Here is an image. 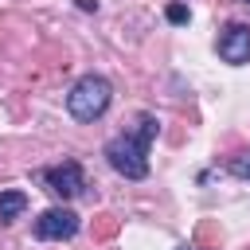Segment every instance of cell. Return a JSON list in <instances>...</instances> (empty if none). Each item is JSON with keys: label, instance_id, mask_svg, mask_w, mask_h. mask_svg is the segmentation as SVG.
Instances as JSON below:
<instances>
[{"label": "cell", "instance_id": "obj_1", "mask_svg": "<svg viewBox=\"0 0 250 250\" xmlns=\"http://www.w3.org/2000/svg\"><path fill=\"white\" fill-rule=\"evenodd\" d=\"M156 133H160V117L141 109L133 129H121V133H113L105 141V148H102L105 164L125 180H145L148 176V148H152Z\"/></svg>", "mask_w": 250, "mask_h": 250}, {"label": "cell", "instance_id": "obj_2", "mask_svg": "<svg viewBox=\"0 0 250 250\" xmlns=\"http://www.w3.org/2000/svg\"><path fill=\"white\" fill-rule=\"evenodd\" d=\"M109 102H113V86H109L105 74H82V78L66 90V113H70L74 121H82V125L102 121L105 109H109Z\"/></svg>", "mask_w": 250, "mask_h": 250}, {"label": "cell", "instance_id": "obj_3", "mask_svg": "<svg viewBox=\"0 0 250 250\" xmlns=\"http://www.w3.org/2000/svg\"><path fill=\"white\" fill-rule=\"evenodd\" d=\"M35 176H39V180H43V188H47L51 195H59L62 203L86 191V172H82V164H78V160H62V164L39 168Z\"/></svg>", "mask_w": 250, "mask_h": 250}, {"label": "cell", "instance_id": "obj_4", "mask_svg": "<svg viewBox=\"0 0 250 250\" xmlns=\"http://www.w3.org/2000/svg\"><path fill=\"white\" fill-rule=\"evenodd\" d=\"M78 227H82V219L70 211V207H47V211H39V219H35V238L39 242H66V238H74L78 234Z\"/></svg>", "mask_w": 250, "mask_h": 250}, {"label": "cell", "instance_id": "obj_5", "mask_svg": "<svg viewBox=\"0 0 250 250\" xmlns=\"http://www.w3.org/2000/svg\"><path fill=\"white\" fill-rule=\"evenodd\" d=\"M215 51H219L223 62H230V66H246V62H250V23L230 20V23L219 31Z\"/></svg>", "mask_w": 250, "mask_h": 250}, {"label": "cell", "instance_id": "obj_6", "mask_svg": "<svg viewBox=\"0 0 250 250\" xmlns=\"http://www.w3.org/2000/svg\"><path fill=\"white\" fill-rule=\"evenodd\" d=\"M23 211H27V191H20V188L0 191V223H4V227H8V223H16Z\"/></svg>", "mask_w": 250, "mask_h": 250}, {"label": "cell", "instance_id": "obj_7", "mask_svg": "<svg viewBox=\"0 0 250 250\" xmlns=\"http://www.w3.org/2000/svg\"><path fill=\"white\" fill-rule=\"evenodd\" d=\"M227 172H230L234 180H246V184H250V148H246V152H234V156L227 160Z\"/></svg>", "mask_w": 250, "mask_h": 250}, {"label": "cell", "instance_id": "obj_8", "mask_svg": "<svg viewBox=\"0 0 250 250\" xmlns=\"http://www.w3.org/2000/svg\"><path fill=\"white\" fill-rule=\"evenodd\" d=\"M164 16H168V23H188V20H191L188 4H168V12H164Z\"/></svg>", "mask_w": 250, "mask_h": 250}, {"label": "cell", "instance_id": "obj_9", "mask_svg": "<svg viewBox=\"0 0 250 250\" xmlns=\"http://www.w3.org/2000/svg\"><path fill=\"white\" fill-rule=\"evenodd\" d=\"M78 8L82 12H98V0H78Z\"/></svg>", "mask_w": 250, "mask_h": 250}, {"label": "cell", "instance_id": "obj_10", "mask_svg": "<svg viewBox=\"0 0 250 250\" xmlns=\"http://www.w3.org/2000/svg\"><path fill=\"white\" fill-rule=\"evenodd\" d=\"M176 250H199V246H188V242H180V246H176Z\"/></svg>", "mask_w": 250, "mask_h": 250}, {"label": "cell", "instance_id": "obj_11", "mask_svg": "<svg viewBox=\"0 0 250 250\" xmlns=\"http://www.w3.org/2000/svg\"><path fill=\"white\" fill-rule=\"evenodd\" d=\"M242 4H250V0H242Z\"/></svg>", "mask_w": 250, "mask_h": 250}]
</instances>
